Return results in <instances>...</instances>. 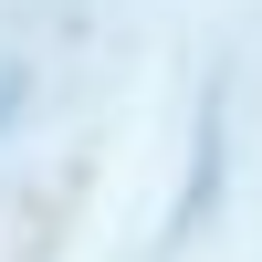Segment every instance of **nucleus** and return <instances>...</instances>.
I'll use <instances>...</instances> for the list:
<instances>
[{
  "label": "nucleus",
  "instance_id": "f257e3e1",
  "mask_svg": "<svg viewBox=\"0 0 262 262\" xmlns=\"http://www.w3.org/2000/svg\"><path fill=\"white\" fill-rule=\"evenodd\" d=\"M11 105H21V74H0V126H11Z\"/></svg>",
  "mask_w": 262,
  "mask_h": 262
}]
</instances>
